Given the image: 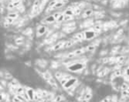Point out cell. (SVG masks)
Wrapping results in <instances>:
<instances>
[{
    "label": "cell",
    "mask_w": 129,
    "mask_h": 102,
    "mask_svg": "<svg viewBox=\"0 0 129 102\" xmlns=\"http://www.w3.org/2000/svg\"><path fill=\"white\" fill-rule=\"evenodd\" d=\"M92 91L90 90V88H87L86 91L83 92L82 96L80 98V101L81 102H88L92 98Z\"/></svg>",
    "instance_id": "1"
},
{
    "label": "cell",
    "mask_w": 129,
    "mask_h": 102,
    "mask_svg": "<svg viewBox=\"0 0 129 102\" xmlns=\"http://www.w3.org/2000/svg\"><path fill=\"white\" fill-rule=\"evenodd\" d=\"M77 82H78V79L76 78V77H72V78H70L69 80L67 81L66 83V84L63 86V88L65 90H67L70 89V88H72V86H74L76 84H77Z\"/></svg>",
    "instance_id": "2"
},
{
    "label": "cell",
    "mask_w": 129,
    "mask_h": 102,
    "mask_svg": "<svg viewBox=\"0 0 129 102\" xmlns=\"http://www.w3.org/2000/svg\"><path fill=\"white\" fill-rule=\"evenodd\" d=\"M40 5H41V1H40V0H35V2L33 4V6H32V10H31L32 16L37 15V13H38V11H39Z\"/></svg>",
    "instance_id": "3"
},
{
    "label": "cell",
    "mask_w": 129,
    "mask_h": 102,
    "mask_svg": "<svg viewBox=\"0 0 129 102\" xmlns=\"http://www.w3.org/2000/svg\"><path fill=\"white\" fill-rule=\"evenodd\" d=\"M68 70L71 71H81L82 69L84 68V65L81 63V62H76V63H73V64H71L70 66L67 67Z\"/></svg>",
    "instance_id": "4"
},
{
    "label": "cell",
    "mask_w": 129,
    "mask_h": 102,
    "mask_svg": "<svg viewBox=\"0 0 129 102\" xmlns=\"http://www.w3.org/2000/svg\"><path fill=\"white\" fill-rule=\"evenodd\" d=\"M96 32L94 31V29H89V30H86L84 32V38H85L86 40H92L96 37Z\"/></svg>",
    "instance_id": "5"
},
{
    "label": "cell",
    "mask_w": 129,
    "mask_h": 102,
    "mask_svg": "<svg viewBox=\"0 0 129 102\" xmlns=\"http://www.w3.org/2000/svg\"><path fill=\"white\" fill-rule=\"evenodd\" d=\"M48 31V27L46 26H43V25H41L37 27V30H36V36L37 37H41L43 35L47 33Z\"/></svg>",
    "instance_id": "6"
},
{
    "label": "cell",
    "mask_w": 129,
    "mask_h": 102,
    "mask_svg": "<svg viewBox=\"0 0 129 102\" xmlns=\"http://www.w3.org/2000/svg\"><path fill=\"white\" fill-rule=\"evenodd\" d=\"M20 4H21V0H13L7 5V9L13 10L14 8H18L19 6H20Z\"/></svg>",
    "instance_id": "7"
},
{
    "label": "cell",
    "mask_w": 129,
    "mask_h": 102,
    "mask_svg": "<svg viewBox=\"0 0 129 102\" xmlns=\"http://www.w3.org/2000/svg\"><path fill=\"white\" fill-rule=\"evenodd\" d=\"M26 93L28 94L30 101L35 100V91L34 89H32L30 87H26Z\"/></svg>",
    "instance_id": "8"
},
{
    "label": "cell",
    "mask_w": 129,
    "mask_h": 102,
    "mask_svg": "<svg viewBox=\"0 0 129 102\" xmlns=\"http://www.w3.org/2000/svg\"><path fill=\"white\" fill-rule=\"evenodd\" d=\"M55 21H56V19L53 17V15H49L47 17H45V19L43 20H42V23H43V24H50V23H53Z\"/></svg>",
    "instance_id": "9"
},
{
    "label": "cell",
    "mask_w": 129,
    "mask_h": 102,
    "mask_svg": "<svg viewBox=\"0 0 129 102\" xmlns=\"http://www.w3.org/2000/svg\"><path fill=\"white\" fill-rule=\"evenodd\" d=\"M65 43H66V41H64V40H60L58 42H57L56 44H54L53 46V50H59L61 49L62 48L65 47Z\"/></svg>",
    "instance_id": "10"
},
{
    "label": "cell",
    "mask_w": 129,
    "mask_h": 102,
    "mask_svg": "<svg viewBox=\"0 0 129 102\" xmlns=\"http://www.w3.org/2000/svg\"><path fill=\"white\" fill-rule=\"evenodd\" d=\"M73 39L75 40H77V41H82L83 40H85V38H84V32H81V33L76 34L73 36Z\"/></svg>",
    "instance_id": "11"
},
{
    "label": "cell",
    "mask_w": 129,
    "mask_h": 102,
    "mask_svg": "<svg viewBox=\"0 0 129 102\" xmlns=\"http://www.w3.org/2000/svg\"><path fill=\"white\" fill-rule=\"evenodd\" d=\"M68 2V0H59L58 2H57V4H56V5L54 6V8H53V10H55V9H59V8H62V7L66 4V3Z\"/></svg>",
    "instance_id": "12"
},
{
    "label": "cell",
    "mask_w": 129,
    "mask_h": 102,
    "mask_svg": "<svg viewBox=\"0 0 129 102\" xmlns=\"http://www.w3.org/2000/svg\"><path fill=\"white\" fill-rule=\"evenodd\" d=\"M70 78H72V77H71L70 75H66V74L64 75V77L59 80L60 81V84H61V85H62V86H64V85L66 84V82L69 80Z\"/></svg>",
    "instance_id": "13"
},
{
    "label": "cell",
    "mask_w": 129,
    "mask_h": 102,
    "mask_svg": "<svg viewBox=\"0 0 129 102\" xmlns=\"http://www.w3.org/2000/svg\"><path fill=\"white\" fill-rule=\"evenodd\" d=\"M59 0H52V1H50L49 4H48V10H47V13H49L50 11H52L54 8V6L56 5V4L58 2Z\"/></svg>",
    "instance_id": "14"
},
{
    "label": "cell",
    "mask_w": 129,
    "mask_h": 102,
    "mask_svg": "<svg viewBox=\"0 0 129 102\" xmlns=\"http://www.w3.org/2000/svg\"><path fill=\"white\" fill-rule=\"evenodd\" d=\"M63 13L65 15L73 16L74 15V8H72V7H68L67 9L65 10V12H64Z\"/></svg>",
    "instance_id": "15"
},
{
    "label": "cell",
    "mask_w": 129,
    "mask_h": 102,
    "mask_svg": "<svg viewBox=\"0 0 129 102\" xmlns=\"http://www.w3.org/2000/svg\"><path fill=\"white\" fill-rule=\"evenodd\" d=\"M26 93V88L23 86H20V85H19V86L17 87V90H16V94H21V95H23V94H25Z\"/></svg>",
    "instance_id": "16"
},
{
    "label": "cell",
    "mask_w": 129,
    "mask_h": 102,
    "mask_svg": "<svg viewBox=\"0 0 129 102\" xmlns=\"http://www.w3.org/2000/svg\"><path fill=\"white\" fill-rule=\"evenodd\" d=\"M93 14V10L92 9H87L85 10V12L82 13V17L83 18H88L89 16H91Z\"/></svg>",
    "instance_id": "17"
},
{
    "label": "cell",
    "mask_w": 129,
    "mask_h": 102,
    "mask_svg": "<svg viewBox=\"0 0 129 102\" xmlns=\"http://www.w3.org/2000/svg\"><path fill=\"white\" fill-rule=\"evenodd\" d=\"M7 17H9V18H11V19H13L15 20V19L19 17V13H17V12H12V13H8Z\"/></svg>",
    "instance_id": "18"
},
{
    "label": "cell",
    "mask_w": 129,
    "mask_h": 102,
    "mask_svg": "<svg viewBox=\"0 0 129 102\" xmlns=\"http://www.w3.org/2000/svg\"><path fill=\"white\" fill-rule=\"evenodd\" d=\"M96 46L95 44H90V45H88L86 48V51H88V52H94L95 50H96Z\"/></svg>",
    "instance_id": "19"
},
{
    "label": "cell",
    "mask_w": 129,
    "mask_h": 102,
    "mask_svg": "<svg viewBox=\"0 0 129 102\" xmlns=\"http://www.w3.org/2000/svg\"><path fill=\"white\" fill-rule=\"evenodd\" d=\"M42 77H43L45 80H50V78H52V77H51V75H50V72H48V71H46V72H43V74H42Z\"/></svg>",
    "instance_id": "20"
},
{
    "label": "cell",
    "mask_w": 129,
    "mask_h": 102,
    "mask_svg": "<svg viewBox=\"0 0 129 102\" xmlns=\"http://www.w3.org/2000/svg\"><path fill=\"white\" fill-rule=\"evenodd\" d=\"M86 51V49H84V48H82V49H76L75 51H74V53H75V56H81V54H83V53Z\"/></svg>",
    "instance_id": "21"
},
{
    "label": "cell",
    "mask_w": 129,
    "mask_h": 102,
    "mask_svg": "<svg viewBox=\"0 0 129 102\" xmlns=\"http://www.w3.org/2000/svg\"><path fill=\"white\" fill-rule=\"evenodd\" d=\"M64 99H65V98H64L62 95H57L54 98L53 100H54V102H60V101H62Z\"/></svg>",
    "instance_id": "22"
},
{
    "label": "cell",
    "mask_w": 129,
    "mask_h": 102,
    "mask_svg": "<svg viewBox=\"0 0 129 102\" xmlns=\"http://www.w3.org/2000/svg\"><path fill=\"white\" fill-rule=\"evenodd\" d=\"M65 14H64L63 13H61V15L58 17V19H57V22H58V23H61V22H63V21H65Z\"/></svg>",
    "instance_id": "23"
},
{
    "label": "cell",
    "mask_w": 129,
    "mask_h": 102,
    "mask_svg": "<svg viewBox=\"0 0 129 102\" xmlns=\"http://www.w3.org/2000/svg\"><path fill=\"white\" fill-rule=\"evenodd\" d=\"M128 84L126 83H123L122 84H121V86H120V89H121V91H125V90H127L128 89Z\"/></svg>",
    "instance_id": "24"
},
{
    "label": "cell",
    "mask_w": 129,
    "mask_h": 102,
    "mask_svg": "<svg viewBox=\"0 0 129 102\" xmlns=\"http://www.w3.org/2000/svg\"><path fill=\"white\" fill-rule=\"evenodd\" d=\"M48 83L50 84V85H52L53 87H57V84H56V82H55L54 78H50V80H48Z\"/></svg>",
    "instance_id": "25"
},
{
    "label": "cell",
    "mask_w": 129,
    "mask_h": 102,
    "mask_svg": "<svg viewBox=\"0 0 129 102\" xmlns=\"http://www.w3.org/2000/svg\"><path fill=\"white\" fill-rule=\"evenodd\" d=\"M121 75H122V72H121V71H120V70H117V71H115L113 72L114 77H120Z\"/></svg>",
    "instance_id": "26"
},
{
    "label": "cell",
    "mask_w": 129,
    "mask_h": 102,
    "mask_svg": "<svg viewBox=\"0 0 129 102\" xmlns=\"http://www.w3.org/2000/svg\"><path fill=\"white\" fill-rule=\"evenodd\" d=\"M5 22L7 23V25H11V24H13V22H14V19H11L9 17H6L5 18Z\"/></svg>",
    "instance_id": "27"
},
{
    "label": "cell",
    "mask_w": 129,
    "mask_h": 102,
    "mask_svg": "<svg viewBox=\"0 0 129 102\" xmlns=\"http://www.w3.org/2000/svg\"><path fill=\"white\" fill-rule=\"evenodd\" d=\"M64 75H65V74L61 73V72H57L55 76H56V78H57V80H60V79H61V78H62V77H64Z\"/></svg>",
    "instance_id": "28"
},
{
    "label": "cell",
    "mask_w": 129,
    "mask_h": 102,
    "mask_svg": "<svg viewBox=\"0 0 129 102\" xmlns=\"http://www.w3.org/2000/svg\"><path fill=\"white\" fill-rule=\"evenodd\" d=\"M72 40H68V41H66V43H65V47L64 48H70V47H72Z\"/></svg>",
    "instance_id": "29"
},
{
    "label": "cell",
    "mask_w": 129,
    "mask_h": 102,
    "mask_svg": "<svg viewBox=\"0 0 129 102\" xmlns=\"http://www.w3.org/2000/svg\"><path fill=\"white\" fill-rule=\"evenodd\" d=\"M61 13H60V12H57V13H53V14H52V15H53V17L55 18V19H56V21H57V19H58V17L61 15Z\"/></svg>",
    "instance_id": "30"
},
{
    "label": "cell",
    "mask_w": 129,
    "mask_h": 102,
    "mask_svg": "<svg viewBox=\"0 0 129 102\" xmlns=\"http://www.w3.org/2000/svg\"><path fill=\"white\" fill-rule=\"evenodd\" d=\"M101 30H102V27L99 25H96V27L94 28V31L96 32V33H98V32H100Z\"/></svg>",
    "instance_id": "31"
},
{
    "label": "cell",
    "mask_w": 129,
    "mask_h": 102,
    "mask_svg": "<svg viewBox=\"0 0 129 102\" xmlns=\"http://www.w3.org/2000/svg\"><path fill=\"white\" fill-rule=\"evenodd\" d=\"M124 61H125V56H119V57L117 58V62H123Z\"/></svg>",
    "instance_id": "32"
},
{
    "label": "cell",
    "mask_w": 129,
    "mask_h": 102,
    "mask_svg": "<svg viewBox=\"0 0 129 102\" xmlns=\"http://www.w3.org/2000/svg\"><path fill=\"white\" fill-rule=\"evenodd\" d=\"M129 95L128 92H127V90H125V91H122V93H121V96H122L123 98H126L127 96Z\"/></svg>",
    "instance_id": "33"
},
{
    "label": "cell",
    "mask_w": 129,
    "mask_h": 102,
    "mask_svg": "<svg viewBox=\"0 0 129 102\" xmlns=\"http://www.w3.org/2000/svg\"><path fill=\"white\" fill-rule=\"evenodd\" d=\"M74 56H75V53H74V51L72 53H69L67 56H66V58H68V59H70V58H73Z\"/></svg>",
    "instance_id": "34"
},
{
    "label": "cell",
    "mask_w": 129,
    "mask_h": 102,
    "mask_svg": "<svg viewBox=\"0 0 129 102\" xmlns=\"http://www.w3.org/2000/svg\"><path fill=\"white\" fill-rule=\"evenodd\" d=\"M12 101H13V102H22L21 100H19V99L17 97V95L13 96V99H12Z\"/></svg>",
    "instance_id": "35"
},
{
    "label": "cell",
    "mask_w": 129,
    "mask_h": 102,
    "mask_svg": "<svg viewBox=\"0 0 129 102\" xmlns=\"http://www.w3.org/2000/svg\"><path fill=\"white\" fill-rule=\"evenodd\" d=\"M72 19H73V16H69V15L65 16V21H68V20H71Z\"/></svg>",
    "instance_id": "36"
},
{
    "label": "cell",
    "mask_w": 129,
    "mask_h": 102,
    "mask_svg": "<svg viewBox=\"0 0 129 102\" xmlns=\"http://www.w3.org/2000/svg\"><path fill=\"white\" fill-rule=\"evenodd\" d=\"M15 41H16V44L19 45L20 43H22V39H21V38H19V39H17Z\"/></svg>",
    "instance_id": "37"
},
{
    "label": "cell",
    "mask_w": 129,
    "mask_h": 102,
    "mask_svg": "<svg viewBox=\"0 0 129 102\" xmlns=\"http://www.w3.org/2000/svg\"><path fill=\"white\" fill-rule=\"evenodd\" d=\"M74 30V27H72V28H68V29H66L65 31L66 32V33H71V32H72Z\"/></svg>",
    "instance_id": "38"
},
{
    "label": "cell",
    "mask_w": 129,
    "mask_h": 102,
    "mask_svg": "<svg viewBox=\"0 0 129 102\" xmlns=\"http://www.w3.org/2000/svg\"><path fill=\"white\" fill-rule=\"evenodd\" d=\"M110 97H106L102 102H110Z\"/></svg>",
    "instance_id": "39"
},
{
    "label": "cell",
    "mask_w": 129,
    "mask_h": 102,
    "mask_svg": "<svg viewBox=\"0 0 129 102\" xmlns=\"http://www.w3.org/2000/svg\"><path fill=\"white\" fill-rule=\"evenodd\" d=\"M126 74L129 77V68H127V69L126 70Z\"/></svg>",
    "instance_id": "40"
},
{
    "label": "cell",
    "mask_w": 129,
    "mask_h": 102,
    "mask_svg": "<svg viewBox=\"0 0 129 102\" xmlns=\"http://www.w3.org/2000/svg\"><path fill=\"white\" fill-rule=\"evenodd\" d=\"M127 92H128V93H129V87H128V89H127Z\"/></svg>",
    "instance_id": "41"
}]
</instances>
